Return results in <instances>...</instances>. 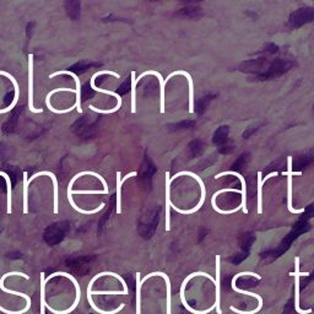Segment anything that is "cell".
<instances>
[{
    "instance_id": "1",
    "label": "cell",
    "mask_w": 314,
    "mask_h": 314,
    "mask_svg": "<svg viewBox=\"0 0 314 314\" xmlns=\"http://www.w3.org/2000/svg\"><path fill=\"white\" fill-rule=\"evenodd\" d=\"M104 74H108V75H112V77L119 78L120 75L118 74V73H114V72H109V70H102V72H98V73H95V74L92 75V78H91V87L93 88L95 91H97V92H101V93H106V95H109V96H113V97H116L118 99V104L114 108L112 109H96V112L97 113H103V114H111V113H114V112H117L118 109L122 107V98H120V96L118 95V93L113 92V91H108V90H103V88H99L97 87V86L95 85V80L96 78L99 77V75H104Z\"/></svg>"
},
{
    "instance_id": "2",
    "label": "cell",
    "mask_w": 314,
    "mask_h": 314,
    "mask_svg": "<svg viewBox=\"0 0 314 314\" xmlns=\"http://www.w3.org/2000/svg\"><path fill=\"white\" fill-rule=\"evenodd\" d=\"M14 275H20V276L25 277L26 280L30 279V277H28V275H25L23 273H19V271H12V273H7V274L2 275V277H1V279H0V289H1L4 292H7V294H10V295L20 296V297L25 298V300H26V307L23 308L22 311H19V312H11V311H7V310H5V308L0 307V312L6 313V314H22V313H26V312H28V311H30V307H31V298H30V296H27V295H25V294H21V292H17V291H12V290L6 289V287L4 286L5 279H6V277H9V276H14Z\"/></svg>"
},
{
    "instance_id": "3",
    "label": "cell",
    "mask_w": 314,
    "mask_h": 314,
    "mask_svg": "<svg viewBox=\"0 0 314 314\" xmlns=\"http://www.w3.org/2000/svg\"><path fill=\"white\" fill-rule=\"evenodd\" d=\"M180 176H190V177L195 178V179L198 180V183H199V184H200V187H201V199H200V201H199L198 205L194 206V208H193L192 210H180V209H178L177 206H174L173 204L171 203L172 209H174V210H176L177 213L183 214V215H189V214H194V213H196V211H198L199 209H200L201 206L204 205V201H205V196H206V188H205V184H204L203 179H201V178L199 177L198 174L193 173V172H188V171H183V172H179V173L174 174L173 177H171V182H172V180H173V179H176V178L180 177Z\"/></svg>"
},
{
    "instance_id": "4",
    "label": "cell",
    "mask_w": 314,
    "mask_h": 314,
    "mask_svg": "<svg viewBox=\"0 0 314 314\" xmlns=\"http://www.w3.org/2000/svg\"><path fill=\"white\" fill-rule=\"evenodd\" d=\"M292 159L294 157L289 156L287 157V172H284V176H287V208H289L290 213L292 214H302L305 211V209H295L292 205V178L294 176H301L302 172H294L292 169Z\"/></svg>"
},
{
    "instance_id": "5",
    "label": "cell",
    "mask_w": 314,
    "mask_h": 314,
    "mask_svg": "<svg viewBox=\"0 0 314 314\" xmlns=\"http://www.w3.org/2000/svg\"><path fill=\"white\" fill-rule=\"evenodd\" d=\"M244 275H250V276H254V277H256V279H258V280H260V279H261L260 275H258V274H255V273H250V271H244V273H238V274L236 275V276L234 277V280H232V289H234L236 292H239V294L248 295V296H252V297H255L256 300H258L259 306H258V307L255 308L254 311H252V312H243V311H238V310H236L235 307H231V311H234V312H236V313H239V314H255V313H258L259 311L261 310V307H263V298L260 297V295H256V294H254V292L245 291V290H240V289H238L237 286H236V281H237L238 277L244 276Z\"/></svg>"
},
{
    "instance_id": "6",
    "label": "cell",
    "mask_w": 314,
    "mask_h": 314,
    "mask_svg": "<svg viewBox=\"0 0 314 314\" xmlns=\"http://www.w3.org/2000/svg\"><path fill=\"white\" fill-rule=\"evenodd\" d=\"M59 275H60V276H65V277H68V279H69V280H72L73 284L75 285V290H77V298H75L74 303H73V306L69 308V310H65V311H56V310H54V308L49 307V305H46V307L48 308L49 312H52V313H54V314H68V313L73 312V311H74L75 308L78 307V302H80V298H81V289H80V285H78V280L75 279V277L73 276V275H70V274H68V273H63V271H59V273H54V274L49 275V277L46 280V282L49 281V280H51L52 277L59 276Z\"/></svg>"
},
{
    "instance_id": "7",
    "label": "cell",
    "mask_w": 314,
    "mask_h": 314,
    "mask_svg": "<svg viewBox=\"0 0 314 314\" xmlns=\"http://www.w3.org/2000/svg\"><path fill=\"white\" fill-rule=\"evenodd\" d=\"M295 263H296V271L295 273H290L289 275L290 276H295V286H296V289H295V292H296L295 307H296V311H297V312L300 314H310L311 312H312L311 310L303 311L300 308V276H308L310 273H301L300 271V258H298V256H296L295 258Z\"/></svg>"
},
{
    "instance_id": "8",
    "label": "cell",
    "mask_w": 314,
    "mask_h": 314,
    "mask_svg": "<svg viewBox=\"0 0 314 314\" xmlns=\"http://www.w3.org/2000/svg\"><path fill=\"white\" fill-rule=\"evenodd\" d=\"M28 103L32 113H42L43 109L35 108L33 106V54L28 56Z\"/></svg>"
},
{
    "instance_id": "9",
    "label": "cell",
    "mask_w": 314,
    "mask_h": 314,
    "mask_svg": "<svg viewBox=\"0 0 314 314\" xmlns=\"http://www.w3.org/2000/svg\"><path fill=\"white\" fill-rule=\"evenodd\" d=\"M224 176H236L238 178V179L242 182V190H240V193H242V203H240V208H242L243 213L244 214H248V209H247V187H245V179L244 177L242 176L240 173H238V172H234V171H226V172H222V173H219L216 174L215 179H220L221 177Z\"/></svg>"
},
{
    "instance_id": "10",
    "label": "cell",
    "mask_w": 314,
    "mask_h": 314,
    "mask_svg": "<svg viewBox=\"0 0 314 314\" xmlns=\"http://www.w3.org/2000/svg\"><path fill=\"white\" fill-rule=\"evenodd\" d=\"M176 75H183V77L187 78L188 80V85H189V113L193 114L194 113V83H193V78L192 75L188 72H184V70H177V72H173L172 74L168 75V78H164V82L172 78Z\"/></svg>"
},
{
    "instance_id": "11",
    "label": "cell",
    "mask_w": 314,
    "mask_h": 314,
    "mask_svg": "<svg viewBox=\"0 0 314 314\" xmlns=\"http://www.w3.org/2000/svg\"><path fill=\"white\" fill-rule=\"evenodd\" d=\"M63 74H68L70 75L72 78H74L75 80V83H77V88H75V95H77V102H75V108H77V111L78 112V113H82V108H81V82H80V78H78V77L75 73L73 72H68V70H63V72H57V73H53L52 75H49V78H53L56 77H58V75H63Z\"/></svg>"
},
{
    "instance_id": "12",
    "label": "cell",
    "mask_w": 314,
    "mask_h": 314,
    "mask_svg": "<svg viewBox=\"0 0 314 314\" xmlns=\"http://www.w3.org/2000/svg\"><path fill=\"white\" fill-rule=\"evenodd\" d=\"M166 231H171V177L166 172Z\"/></svg>"
},
{
    "instance_id": "13",
    "label": "cell",
    "mask_w": 314,
    "mask_h": 314,
    "mask_svg": "<svg viewBox=\"0 0 314 314\" xmlns=\"http://www.w3.org/2000/svg\"><path fill=\"white\" fill-rule=\"evenodd\" d=\"M41 176H49L52 178V180H53V185H54V214H58L59 210H58V180H57V177L54 176V173H52V172H48V171H42L39 172V173H36L33 174L32 177H30V179H28V184H30L31 182H32L33 179H36L37 177H41Z\"/></svg>"
},
{
    "instance_id": "14",
    "label": "cell",
    "mask_w": 314,
    "mask_h": 314,
    "mask_svg": "<svg viewBox=\"0 0 314 314\" xmlns=\"http://www.w3.org/2000/svg\"><path fill=\"white\" fill-rule=\"evenodd\" d=\"M148 75H155V77L158 78L159 87H161V104H159V112H161V113L163 114L164 113V86H166V82H164V80H163V78H162V75L159 74L158 72H156V70H149V72L143 73V74H141L140 77L137 78L138 81H140L141 78L148 77Z\"/></svg>"
},
{
    "instance_id": "15",
    "label": "cell",
    "mask_w": 314,
    "mask_h": 314,
    "mask_svg": "<svg viewBox=\"0 0 314 314\" xmlns=\"http://www.w3.org/2000/svg\"><path fill=\"white\" fill-rule=\"evenodd\" d=\"M0 75H2V77H6L7 78H10V81H11L12 85H14V88H15V98H14V101H12V103L10 104L9 107H6V108H4V109H0V114H2V113H7V112H10L12 108H14L15 106H16L17 101H19L20 87H19V83H17L16 78L12 77L11 74H9V73H6V72H0Z\"/></svg>"
},
{
    "instance_id": "16",
    "label": "cell",
    "mask_w": 314,
    "mask_h": 314,
    "mask_svg": "<svg viewBox=\"0 0 314 314\" xmlns=\"http://www.w3.org/2000/svg\"><path fill=\"white\" fill-rule=\"evenodd\" d=\"M221 258L220 255H216V279H215V285H216V302L215 307L217 310V314H222L221 307H220V302H221V292H220V276H221Z\"/></svg>"
},
{
    "instance_id": "17",
    "label": "cell",
    "mask_w": 314,
    "mask_h": 314,
    "mask_svg": "<svg viewBox=\"0 0 314 314\" xmlns=\"http://www.w3.org/2000/svg\"><path fill=\"white\" fill-rule=\"evenodd\" d=\"M151 276H162L164 279V281H166V286H167V314H171V280H169V277L167 276L164 273H159V271H156V273H151L149 275H146L145 277H144L143 280H141V285L144 284V282L146 281V280L149 279V277Z\"/></svg>"
},
{
    "instance_id": "18",
    "label": "cell",
    "mask_w": 314,
    "mask_h": 314,
    "mask_svg": "<svg viewBox=\"0 0 314 314\" xmlns=\"http://www.w3.org/2000/svg\"><path fill=\"white\" fill-rule=\"evenodd\" d=\"M258 176V214H263V176H261V172L259 171L256 173Z\"/></svg>"
},
{
    "instance_id": "19",
    "label": "cell",
    "mask_w": 314,
    "mask_h": 314,
    "mask_svg": "<svg viewBox=\"0 0 314 314\" xmlns=\"http://www.w3.org/2000/svg\"><path fill=\"white\" fill-rule=\"evenodd\" d=\"M138 78L135 72H132V113L137 112V85Z\"/></svg>"
},
{
    "instance_id": "20",
    "label": "cell",
    "mask_w": 314,
    "mask_h": 314,
    "mask_svg": "<svg viewBox=\"0 0 314 314\" xmlns=\"http://www.w3.org/2000/svg\"><path fill=\"white\" fill-rule=\"evenodd\" d=\"M122 173L117 172V213H122Z\"/></svg>"
},
{
    "instance_id": "21",
    "label": "cell",
    "mask_w": 314,
    "mask_h": 314,
    "mask_svg": "<svg viewBox=\"0 0 314 314\" xmlns=\"http://www.w3.org/2000/svg\"><path fill=\"white\" fill-rule=\"evenodd\" d=\"M28 213V178L27 172H23V214Z\"/></svg>"
},
{
    "instance_id": "22",
    "label": "cell",
    "mask_w": 314,
    "mask_h": 314,
    "mask_svg": "<svg viewBox=\"0 0 314 314\" xmlns=\"http://www.w3.org/2000/svg\"><path fill=\"white\" fill-rule=\"evenodd\" d=\"M0 176L4 177L5 180H6V185H7V214L12 213V203H11V182H10V177L7 176L5 172H0Z\"/></svg>"
},
{
    "instance_id": "23",
    "label": "cell",
    "mask_w": 314,
    "mask_h": 314,
    "mask_svg": "<svg viewBox=\"0 0 314 314\" xmlns=\"http://www.w3.org/2000/svg\"><path fill=\"white\" fill-rule=\"evenodd\" d=\"M41 314H44V308H46V277L44 273H41Z\"/></svg>"
},
{
    "instance_id": "24",
    "label": "cell",
    "mask_w": 314,
    "mask_h": 314,
    "mask_svg": "<svg viewBox=\"0 0 314 314\" xmlns=\"http://www.w3.org/2000/svg\"><path fill=\"white\" fill-rule=\"evenodd\" d=\"M140 273H137V314L141 313V277Z\"/></svg>"
},
{
    "instance_id": "25",
    "label": "cell",
    "mask_w": 314,
    "mask_h": 314,
    "mask_svg": "<svg viewBox=\"0 0 314 314\" xmlns=\"http://www.w3.org/2000/svg\"><path fill=\"white\" fill-rule=\"evenodd\" d=\"M135 176H138V173H137V172H132V173H128V174H127V176H125V177H123V178H122V183H124V182H125V180H127V179H129V178H132V177H135Z\"/></svg>"
}]
</instances>
